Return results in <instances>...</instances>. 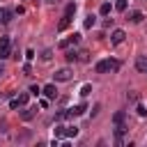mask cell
Returning <instances> with one entry per match:
<instances>
[{"label": "cell", "instance_id": "cell-9", "mask_svg": "<svg viewBox=\"0 0 147 147\" xmlns=\"http://www.w3.org/2000/svg\"><path fill=\"white\" fill-rule=\"evenodd\" d=\"M136 69H138L140 74H147V55H140V57L136 60Z\"/></svg>", "mask_w": 147, "mask_h": 147}, {"label": "cell", "instance_id": "cell-19", "mask_svg": "<svg viewBox=\"0 0 147 147\" xmlns=\"http://www.w3.org/2000/svg\"><path fill=\"white\" fill-rule=\"evenodd\" d=\"M115 9L117 11H126V0H117L115 2Z\"/></svg>", "mask_w": 147, "mask_h": 147}, {"label": "cell", "instance_id": "cell-18", "mask_svg": "<svg viewBox=\"0 0 147 147\" xmlns=\"http://www.w3.org/2000/svg\"><path fill=\"white\" fill-rule=\"evenodd\" d=\"M90 92H92V85H90V83H85V85L80 87V96H87Z\"/></svg>", "mask_w": 147, "mask_h": 147}, {"label": "cell", "instance_id": "cell-20", "mask_svg": "<svg viewBox=\"0 0 147 147\" xmlns=\"http://www.w3.org/2000/svg\"><path fill=\"white\" fill-rule=\"evenodd\" d=\"M99 11H101V14H103V16H108V14H110V2H103V5H101V9H99Z\"/></svg>", "mask_w": 147, "mask_h": 147}, {"label": "cell", "instance_id": "cell-6", "mask_svg": "<svg viewBox=\"0 0 147 147\" xmlns=\"http://www.w3.org/2000/svg\"><path fill=\"white\" fill-rule=\"evenodd\" d=\"M37 115V106H23V110H21V119H32Z\"/></svg>", "mask_w": 147, "mask_h": 147}, {"label": "cell", "instance_id": "cell-25", "mask_svg": "<svg viewBox=\"0 0 147 147\" xmlns=\"http://www.w3.org/2000/svg\"><path fill=\"white\" fill-rule=\"evenodd\" d=\"M99 110H101V106H99V103H96V106H94V108H92V113H90V117H96V115H99Z\"/></svg>", "mask_w": 147, "mask_h": 147}, {"label": "cell", "instance_id": "cell-21", "mask_svg": "<svg viewBox=\"0 0 147 147\" xmlns=\"http://www.w3.org/2000/svg\"><path fill=\"white\" fill-rule=\"evenodd\" d=\"M74 60H78V53L76 51H67V62H74Z\"/></svg>", "mask_w": 147, "mask_h": 147}, {"label": "cell", "instance_id": "cell-23", "mask_svg": "<svg viewBox=\"0 0 147 147\" xmlns=\"http://www.w3.org/2000/svg\"><path fill=\"white\" fill-rule=\"evenodd\" d=\"M30 94L39 96V94H41V87H39V85H30Z\"/></svg>", "mask_w": 147, "mask_h": 147}, {"label": "cell", "instance_id": "cell-13", "mask_svg": "<svg viewBox=\"0 0 147 147\" xmlns=\"http://www.w3.org/2000/svg\"><path fill=\"white\" fill-rule=\"evenodd\" d=\"M124 119H126V113H124V110H117V113L113 115V122H115V124H124Z\"/></svg>", "mask_w": 147, "mask_h": 147}, {"label": "cell", "instance_id": "cell-22", "mask_svg": "<svg viewBox=\"0 0 147 147\" xmlns=\"http://www.w3.org/2000/svg\"><path fill=\"white\" fill-rule=\"evenodd\" d=\"M94 21H96V18H94V16H92V14H90V16H87V18H85V28H87V30H90V28H92V25H94Z\"/></svg>", "mask_w": 147, "mask_h": 147}, {"label": "cell", "instance_id": "cell-12", "mask_svg": "<svg viewBox=\"0 0 147 147\" xmlns=\"http://www.w3.org/2000/svg\"><path fill=\"white\" fill-rule=\"evenodd\" d=\"M53 138H67V126H62V124H57L55 129H53Z\"/></svg>", "mask_w": 147, "mask_h": 147}, {"label": "cell", "instance_id": "cell-3", "mask_svg": "<svg viewBox=\"0 0 147 147\" xmlns=\"http://www.w3.org/2000/svg\"><path fill=\"white\" fill-rule=\"evenodd\" d=\"M25 103H28V92H21L18 96H14V99L9 101V108L16 110V108H21V106H25Z\"/></svg>", "mask_w": 147, "mask_h": 147}, {"label": "cell", "instance_id": "cell-7", "mask_svg": "<svg viewBox=\"0 0 147 147\" xmlns=\"http://www.w3.org/2000/svg\"><path fill=\"white\" fill-rule=\"evenodd\" d=\"M124 37H126V32H124V30H113V34H110V44L119 46V44L124 41Z\"/></svg>", "mask_w": 147, "mask_h": 147}, {"label": "cell", "instance_id": "cell-10", "mask_svg": "<svg viewBox=\"0 0 147 147\" xmlns=\"http://www.w3.org/2000/svg\"><path fill=\"white\" fill-rule=\"evenodd\" d=\"M87 110V106L85 103H78V106H74V108H69V117H76V115H83Z\"/></svg>", "mask_w": 147, "mask_h": 147}, {"label": "cell", "instance_id": "cell-5", "mask_svg": "<svg viewBox=\"0 0 147 147\" xmlns=\"http://www.w3.org/2000/svg\"><path fill=\"white\" fill-rule=\"evenodd\" d=\"M55 80H57V83L71 80V69H67V67H64V69H57V71H55Z\"/></svg>", "mask_w": 147, "mask_h": 147}, {"label": "cell", "instance_id": "cell-17", "mask_svg": "<svg viewBox=\"0 0 147 147\" xmlns=\"http://www.w3.org/2000/svg\"><path fill=\"white\" fill-rule=\"evenodd\" d=\"M78 136V126H67V138H76Z\"/></svg>", "mask_w": 147, "mask_h": 147}, {"label": "cell", "instance_id": "cell-8", "mask_svg": "<svg viewBox=\"0 0 147 147\" xmlns=\"http://www.w3.org/2000/svg\"><path fill=\"white\" fill-rule=\"evenodd\" d=\"M41 94H44V96H48V99L53 101V99H57V87L51 83V85H46V87L41 90Z\"/></svg>", "mask_w": 147, "mask_h": 147}, {"label": "cell", "instance_id": "cell-15", "mask_svg": "<svg viewBox=\"0 0 147 147\" xmlns=\"http://www.w3.org/2000/svg\"><path fill=\"white\" fill-rule=\"evenodd\" d=\"M0 16H2V23H9V21H11V16H14V11H11V9H2V11H0Z\"/></svg>", "mask_w": 147, "mask_h": 147}, {"label": "cell", "instance_id": "cell-29", "mask_svg": "<svg viewBox=\"0 0 147 147\" xmlns=\"http://www.w3.org/2000/svg\"><path fill=\"white\" fill-rule=\"evenodd\" d=\"M2 74H5V67H2V64H0V76H2Z\"/></svg>", "mask_w": 147, "mask_h": 147}, {"label": "cell", "instance_id": "cell-26", "mask_svg": "<svg viewBox=\"0 0 147 147\" xmlns=\"http://www.w3.org/2000/svg\"><path fill=\"white\" fill-rule=\"evenodd\" d=\"M136 110H138V115H140V117H145V115H147V108H145V106H138Z\"/></svg>", "mask_w": 147, "mask_h": 147}, {"label": "cell", "instance_id": "cell-24", "mask_svg": "<svg viewBox=\"0 0 147 147\" xmlns=\"http://www.w3.org/2000/svg\"><path fill=\"white\" fill-rule=\"evenodd\" d=\"M48 101H51L48 96H44V99H39V108H48Z\"/></svg>", "mask_w": 147, "mask_h": 147}, {"label": "cell", "instance_id": "cell-4", "mask_svg": "<svg viewBox=\"0 0 147 147\" xmlns=\"http://www.w3.org/2000/svg\"><path fill=\"white\" fill-rule=\"evenodd\" d=\"M78 41H80V34H76V32H74V34H71V37H67V39H62V41H60V44H57V48H62V51H67V48H69V46H71V44H74V46H76V44H78Z\"/></svg>", "mask_w": 147, "mask_h": 147}, {"label": "cell", "instance_id": "cell-30", "mask_svg": "<svg viewBox=\"0 0 147 147\" xmlns=\"http://www.w3.org/2000/svg\"><path fill=\"white\" fill-rule=\"evenodd\" d=\"M0 11H2V9H0Z\"/></svg>", "mask_w": 147, "mask_h": 147}, {"label": "cell", "instance_id": "cell-28", "mask_svg": "<svg viewBox=\"0 0 147 147\" xmlns=\"http://www.w3.org/2000/svg\"><path fill=\"white\" fill-rule=\"evenodd\" d=\"M46 2H48V5H55V2H60V0H46Z\"/></svg>", "mask_w": 147, "mask_h": 147}, {"label": "cell", "instance_id": "cell-11", "mask_svg": "<svg viewBox=\"0 0 147 147\" xmlns=\"http://www.w3.org/2000/svg\"><path fill=\"white\" fill-rule=\"evenodd\" d=\"M142 18H145V14H142V11H138V9L129 11V21H131V23H140Z\"/></svg>", "mask_w": 147, "mask_h": 147}, {"label": "cell", "instance_id": "cell-2", "mask_svg": "<svg viewBox=\"0 0 147 147\" xmlns=\"http://www.w3.org/2000/svg\"><path fill=\"white\" fill-rule=\"evenodd\" d=\"M11 57V41L9 37H0V60Z\"/></svg>", "mask_w": 147, "mask_h": 147}, {"label": "cell", "instance_id": "cell-1", "mask_svg": "<svg viewBox=\"0 0 147 147\" xmlns=\"http://www.w3.org/2000/svg\"><path fill=\"white\" fill-rule=\"evenodd\" d=\"M96 74H110V71H117L119 69V62L117 60H110V57H106V60H101V62H96Z\"/></svg>", "mask_w": 147, "mask_h": 147}, {"label": "cell", "instance_id": "cell-27", "mask_svg": "<svg viewBox=\"0 0 147 147\" xmlns=\"http://www.w3.org/2000/svg\"><path fill=\"white\" fill-rule=\"evenodd\" d=\"M25 57H28V60H34V51L28 48V51H25Z\"/></svg>", "mask_w": 147, "mask_h": 147}, {"label": "cell", "instance_id": "cell-14", "mask_svg": "<svg viewBox=\"0 0 147 147\" xmlns=\"http://www.w3.org/2000/svg\"><path fill=\"white\" fill-rule=\"evenodd\" d=\"M74 14H76V2H69V5L64 7V16H69V18H71Z\"/></svg>", "mask_w": 147, "mask_h": 147}, {"label": "cell", "instance_id": "cell-16", "mask_svg": "<svg viewBox=\"0 0 147 147\" xmlns=\"http://www.w3.org/2000/svg\"><path fill=\"white\" fill-rule=\"evenodd\" d=\"M69 23H71V18H69V16H62V18H60V23H57V30H67V28H69Z\"/></svg>", "mask_w": 147, "mask_h": 147}]
</instances>
